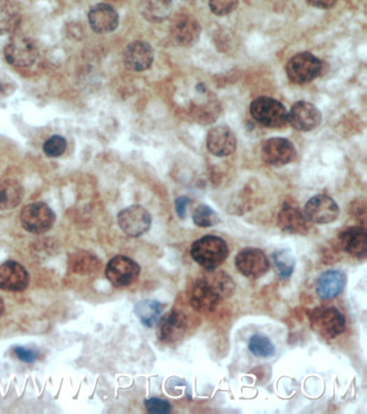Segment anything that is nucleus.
<instances>
[{
  "instance_id": "obj_36",
  "label": "nucleus",
  "mask_w": 367,
  "mask_h": 414,
  "mask_svg": "<svg viewBox=\"0 0 367 414\" xmlns=\"http://www.w3.org/2000/svg\"><path fill=\"white\" fill-rule=\"evenodd\" d=\"M15 355L24 363L31 364L37 359V353L33 350L25 349V347H17L15 350Z\"/></svg>"
},
{
  "instance_id": "obj_30",
  "label": "nucleus",
  "mask_w": 367,
  "mask_h": 414,
  "mask_svg": "<svg viewBox=\"0 0 367 414\" xmlns=\"http://www.w3.org/2000/svg\"><path fill=\"white\" fill-rule=\"evenodd\" d=\"M249 350L257 357L268 358L275 355V345L268 337L254 335L249 340Z\"/></svg>"
},
{
  "instance_id": "obj_39",
  "label": "nucleus",
  "mask_w": 367,
  "mask_h": 414,
  "mask_svg": "<svg viewBox=\"0 0 367 414\" xmlns=\"http://www.w3.org/2000/svg\"><path fill=\"white\" fill-rule=\"evenodd\" d=\"M357 206L356 207H353L354 209V215L356 217L358 218L360 221H362L363 223H365V219H366V204H365L364 201L360 202L357 201Z\"/></svg>"
},
{
  "instance_id": "obj_40",
  "label": "nucleus",
  "mask_w": 367,
  "mask_h": 414,
  "mask_svg": "<svg viewBox=\"0 0 367 414\" xmlns=\"http://www.w3.org/2000/svg\"><path fill=\"white\" fill-rule=\"evenodd\" d=\"M3 311H5V303H3V299L0 297V316L3 315Z\"/></svg>"
},
{
  "instance_id": "obj_21",
  "label": "nucleus",
  "mask_w": 367,
  "mask_h": 414,
  "mask_svg": "<svg viewBox=\"0 0 367 414\" xmlns=\"http://www.w3.org/2000/svg\"><path fill=\"white\" fill-rule=\"evenodd\" d=\"M339 243L349 255L356 258H365L367 254L366 230L360 226L347 228L339 234Z\"/></svg>"
},
{
  "instance_id": "obj_29",
  "label": "nucleus",
  "mask_w": 367,
  "mask_h": 414,
  "mask_svg": "<svg viewBox=\"0 0 367 414\" xmlns=\"http://www.w3.org/2000/svg\"><path fill=\"white\" fill-rule=\"evenodd\" d=\"M71 265V269L75 273L87 275V274L99 270V261L92 254L87 253V251H80V253H77L73 256Z\"/></svg>"
},
{
  "instance_id": "obj_15",
  "label": "nucleus",
  "mask_w": 367,
  "mask_h": 414,
  "mask_svg": "<svg viewBox=\"0 0 367 414\" xmlns=\"http://www.w3.org/2000/svg\"><path fill=\"white\" fill-rule=\"evenodd\" d=\"M29 285V274L19 262L6 261L0 265V288L7 291H23Z\"/></svg>"
},
{
  "instance_id": "obj_18",
  "label": "nucleus",
  "mask_w": 367,
  "mask_h": 414,
  "mask_svg": "<svg viewBox=\"0 0 367 414\" xmlns=\"http://www.w3.org/2000/svg\"><path fill=\"white\" fill-rule=\"evenodd\" d=\"M189 303L197 312H211L217 308L221 298L203 277L195 281L189 289Z\"/></svg>"
},
{
  "instance_id": "obj_2",
  "label": "nucleus",
  "mask_w": 367,
  "mask_h": 414,
  "mask_svg": "<svg viewBox=\"0 0 367 414\" xmlns=\"http://www.w3.org/2000/svg\"><path fill=\"white\" fill-rule=\"evenodd\" d=\"M310 327L324 339H335L346 330V319L336 308H318L311 312Z\"/></svg>"
},
{
  "instance_id": "obj_5",
  "label": "nucleus",
  "mask_w": 367,
  "mask_h": 414,
  "mask_svg": "<svg viewBox=\"0 0 367 414\" xmlns=\"http://www.w3.org/2000/svg\"><path fill=\"white\" fill-rule=\"evenodd\" d=\"M21 223L26 231L43 234L49 231L55 223V214L43 202L26 205L21 213Z\"/></svg>"
},
{
  "instance_id": "obj_3",
  "label": "nucleus",
  "mask_w": 367,
  "mask_h": 414,
  "mask_svg": "<svg viewBox=\"0 0 367 414\" xmlns=\"http://www.w3.org/2000/svg\"><path fill=\"white\" fill-rule=\"evenodd\" d=\"M250 113L257 123L266 127H285L288 122V113L280 102L261 96L251 103Z\"/></svg>"
},
{
  "instance_id": "obj_37",
  "label": "nucleus",
  "mask_w": 367,
  "mask_h": 414,
  "mask_svg": "<svg viewBox=\"0 0 367 414\" xmlns=\"http://www.w3.org/2000/svg\"><path fill=\"white\" fill-rule=\"evenodd\" d=\"M189 203H191V200L187 197H179L175 200V212L178 214L179 217L185 218Z\"/></svg>"
},
{
  "instance_id": "obj_33",
  "label": "nucleus",
  "mask_w": 367,
  "mask_h": 414,
  "mask_svg": "<svg viewBox=\"0 0 367 414\" xmlns=\"http://www.w3.org/2000/svg\"><path fill=\"white\" fill-rule=\"evenodd\" d=\"M66 147H67V143L65 138L59 135H54L48 138L43 145V151L48 157L59 158L65 153Z\"/></svg>"
},
{
  "instance_id": "obj_4",
  "label": "nucleus",
  "mask_w": 367,
  "mask_h": 414,
  "mask_svg": "<svg viewBox=\"0 0 367 414\" xmlns=\"http://www.w3.org/2000/svg\"><path fill=\"white\" fill-rule=\"evenodd\" d=\"M289 80L296 85H305L320 76L322 63L318 57L309 52L296 54L287 65Z\"/></svg>"
},
{
  "instance_id": "obj_16",
  "label": "nucleus",
  "mask_w": 367,
  "mask_h": 414,
  "mask_svg": "<svg viewBox=\"0 0 367 414\" xmlns=\"http://www.w3.org/2000/svg\"><path fill=\"white\" fill-rule=\"evenodd\" d=\"M236 147L234 132L224 125L213 127L207 135V148L215 157H229L235 153Z\"/></svg>"
},
{
  "instance_id": "obj_20",
  "label": "nucleus",
  "mask_w": 367,
  "mask_h": 414,
  "mask_svg": "<svg viewBox=\"0 0 367 414\" xmlns=\"http://www.w3.org/2000/svg\"><path fill=\"white\" fill-rule=\"evenodd\" d=\"M278 226L283 232L289 234L305 235L310 229L309 220L305 214L295 206L283 205L278 214Z\"/></svg>"
},
{
  "instance_id": "obj_9",
  "label": "nucleus",
  "mask_w": 367,
  "mask_h": 414,
  "mask_svg": "<svg viewBox=\"0 0 367 414\" xmlns=\"http://www.w3.org/2000/svg\"><path fill=\"white\" fill-rule=\"evenodd\" d=\"M117 223L122 231L131 237H141L150 229L152 218L150 213L141 205H131L120 212Z\"/></svg>"
},
{
  "instance_id": "obj_17",
  "label": "nucleus",
  "mask_w": 367,
  "mask_h": 414,
  "mask_svg": "<svg viewBox=\"0 0 367 414\" xmlns=\"http://www.w3.org/2000/svg\"><path fill=\"white\" fill-rule=\"evenodd\" d=\"M154 52L152 47L145 41H134L127 46L123 61L127 69L131 71H147L152 65Z\"/></svg>"
},
{
  "instance_id": "obj_31",
  "label": "nucleus",
  "mask_w": 367,
  "mask_h": 414,
  "mask_svg": "<svg viewBox=\"0 0 367 414\" xmlns=\"http://www.w3.org/2000/svg\"><path fill=\"white\" fill-rule=\"evenodd\" d=\"M193 221L197 227L210 228L220 223V218L210 206L201 204L193 212Z\"/></svg>"
},
{
  "instance_id": "obj_1",
  "label": "nucleus",
  "mask_w": 367,
  "mask_h": 414,
  "mask_svg": "<svg viewBox=\"0 0 367 414\" xmlns=\"http://www.w3.org/2000/svg\"><path fill=\"white\" fill-rule=\"evenodd\" d=\"M229 251L226 242L215 235L201 237L191 247L193 260L206 271H213L220 267L229 257Z\"/></svg>"
},
{
  "instance_id": "obj_34",
  "label": "nucleus",
  "mask_w": 367,
  "mask_h": 414,
  "mask_svg": "<svg viewBox=\"0 0 367 414\" xmlns=\"http://www.w3.org/2000/svg\"><path fill=\"white\" fill-rule=\"evenodd\" d=\"M238 3V0H209V7L215 15L223 17L235 11Z\"/></svg>"
},
{
  "instance_id": "obj_11",
  "label": "nucleus",
  "mask_w": 367,
  "mask_h": 414,
  "mask_svg": "<svg viewBox=\"0 0 367 414\" xmlns=\"http://www.w3.org/2000/svg\"><path fill=\"white\" fill-rule=\"evenodd\" d=\"M320 110L308 102H297L288 113V122L296 131L310 132L320 125Z\"/></svg>"
},
{
  "instance_id": "obj_38",
  "label": "nucleus",
  "mask_w": 367,
  "mask_h": 414,
  "mask_svg": "<svg viewBox=\"0 0 367 414\" xmlns=\"http://www.w3.org/2000/svg\"><path fill=\"white\" fill-rule=\"evenodd\" d=\"M309 5L319 9L328 10L336 5L337 0H306Z\"/></svg>"
},
{
  "instance_id": "obj_28",
  "label": "nucleus",
  "mask_w": 367,
  "mask_h": 414,
  "mask_svg": "<svg viewBox=\"0 0 367 414\" xmlns=\"http://www.w3.org/2000/svg\"><path fill=\"white\" fill-rule=\"evenodd\" d=\"M273 261L279 277L289 279L295 268V258L289 249H279L273 254Z\"/></svg>"
},
{
  "instance_id": "obj_8",
  "label": "nucleus",
  "mask_w": 367,
  "mask_h": 414,
  "mask_svg": "<svg viewBox=\"0 0 367 414\" xmlns=\"http://www.w3.org/2000/svg\"><path fill=\"white\" fill-rule=\"evenodd\" d=\"M141 267L127 256H115L108 262L106 276L115 287H125L138 279Z\"/></svg>"
},
{
  "instance_id": "obj_23",
  "label": "nucleus",
  "mask_w": 367,
  "mask_h": 414,
  "mask_svg": "<svg viewBox=\"0 0 367 414\" xmlns=\"http://www.w3.org/2000/svg\"><path fill=\"white\" fill-rule=\"evenodd\" d=\"M24 189L15 179L0 181V211L13 209L23 199Z\"/></svg>"
},
{
  "instance_id": "obj_13",
  "label": "nucleus",
  "mask_w": 367,
  "mask_h": 414,
  "mask_svg": "<svg viewBox=\"0 0 367 414\" xmlns=\"http://www.w3.org/2000/svg\"><path fill=\"white\" fill-rule=\"evenodd\" d=\"M294 156V146L285 138H271L263 145V161L271 167H285L292 161Z\"/></svg>"
},
{
  "instance_id": "obj_22",
  "label": "nucleus",
  "mask_w": 367,
  "mask_h": 414,
  "mask_svg": "<svg viewBox=\"0 0 367 414\" xmlns=\"http://www.w3.org/2000/svg\"><path fill=\"white\" fill-rule=\"evenodd\" d=\"M346 285V275L340 270H329L319 276L317 295L320 299L331 300L342 293Z\"/></svg>"
},
{
  "instance_id": "obj_27",
  "label": "nucleus",
  "mask_w": 367,
  "mask_h": 414,
  "mask_svg": "<svg viewBox=\"0 0 367 414\" xmlns=\"http://www.w3.org/2000/svg\"><path fill=\"white\" fill-rule=\"evenodd\" d=\"M21 21L20 10L10 0H0V35L12 33Z\"/></svg>"
},
{
  "instance_id": "obj_12",
  "label": "nucleus",
  "mask_w": 367,
  "mask_h": 414,
  "mask_svg": "<svg viewBox=\"0 0 367 414\" xmlns=\"http://www.w3.org/2000/svg\"><path fill=\"white\" fill-rule=\"evenodd\" d=\"M187 328V316L182 312L173 310L159 317L157 323V338L164 343H173L183 338Z\"/></svg>"
},
{
  "instance_id": "obj_14",
  "label": "nucleus",
  "mask_w": 367,
  "mask_h": 414,
  "mask_svg": "<svg viewBox=\"0 0 367 414\" xmlns=\"http://www.w3.org/2000/svg\"><path fill=\"white\" fill-rule=\"evenodd\" d=\"M171 37L177 45L191 47L195 45L201 35V25L192 15L181 13L175 15L171 24Z\"/></svg>"
},
{
  "instance_id": "obj_35",
  "label": "nucleus",
  "mask_w": 367,
  "mask_h": 414,
  "mask_svg": "<svg viewBox=\"0 0 367 414\" xmlns=\"http://www.w3.org/2000/svg\"><path fill=\"white\" fill-rule=\"evenodd\" d=\"M145 409L151 414H167L171 411V405L167 400L151 397L145 401Z\"/></svg>"
},
{
  "instance_id": "obj_7",
  "label": "nucleus",
  "mask_w": 367,
  "mask_h": 414,
  "mask_svg": "<svg viewBox=\"0 0 367 414\" xmlns=\"http://www.w3.org/2000/svg\"><path fill=\"white\" fill-rule=\"evenodd\" d=\"M235 265L243 276L252 280L262 277L271 267L264 251L254 247L241 249L235 258Z\"/></svg>"
},
{
  "instance_id": "obj_25",
  "label": "nucleus",
  "mask_w": 367,
  "mask_h": 414,
  "mask_svg": "<svg viewBox=\"0 0 367 414\" xmlns=\"http://www.w3.org/2000/svg\"><path fill=\"white\" fill-rule=\"evenodd\" d=\"M165 305L157 300H143L135 307V314L145 327H154L164 311Z\"/></svg>"
},
{
  "instance_id": "obj_6",
  "label": "nucleus",
  "mask_w": 367,
  "mask_h": 414,
  "mask_svg": "<svg viewBox=\"0 0 367 414\" xmlns=\"http://www.w3.org/2000/svg\"><path fill=\"white\" fill-rule=\"evenodd\" d=\"M5 57L10 65L15 67H29L38 57L35 41L25 36L12 37L5 47Z\"/></svg>"
},
{
  "instance_id": "obj_26",
  "label": "nucleus",
  "mask_w": 367,
  "mask_h": 414,
  "mask_svg": "<svg viewBox=\"0 0 367 414\" xmlns=\"http://www.w3.org/2000/svg\"><path fill=\"white\" fill-rule=\"evenodd\" d=\"M201 277L211 286V288L219 295L221 299L231 297L234 294V281L224 271H217V269L213 270V271H208V273L205 274Z\"/></svg>"
},
{
  "instance_id": "obj_10",
  "label": "nucleus",
  "mask_w": 367,
  "mask_h": 414,
  "mask_svg": "<svg viewBox=\"0 0 367 414\" xmlns=\"http://www.w3.org/2000/svg\"><path fill=\"white\" fill-rule=\"evenodd\" d=\"M304 214L311 223L326 225L338 218L339 207L336 202L328 195H318L307 202Z\"/></svg>"
},
{
  "instance_id": "obj_24",
  "label": "nucleus",
  "mask_w": 367,
  "mask_h": 414,
  "mask_svg": "<svg viewBox=\"0 0 367 414\" xmlns=\"http://www.w3.org/2000/svg\"><path fill=\"white\" fill-rule=\"evenodd\" d=\"M173 9L171 0H143L139 11L145 20L161 22L171 15Z\"/></svg>"
},
{
  "instance_id": "obj_32",
  "label": "nucleus",
  "mask_w": 367,
  "mask_h": 414,
  "mask_svg": "<svg viewBox=\"0 0 367 414\" xmlns=\"http://www.w3.org/2000/svg\"><path fill=\"white\" fill-rule=\"evenodd\" d=\"M220 108L217 105V102H213V99L208 97L206 99V103L195 104V108L193 109V115L201 123L208 124L215 122L219 116Z\"/></svg>"
},
{
  "instance_id": "obj_19",
  "label": "nucleus",
  "mask_w": 367,
  "mask_h": 414,
  "mask_svg": "<svg viewBox=\"0 0 367 414\" xmlns=\"http://www.w3.org/2000/svg\"><path fill=\"white\" fill-rule=\"evenodd\" d=\"M89 22L95 33H111L119 26V15L111 6L99 4L89 10Z\"/></svg>"
}]
</instances>
